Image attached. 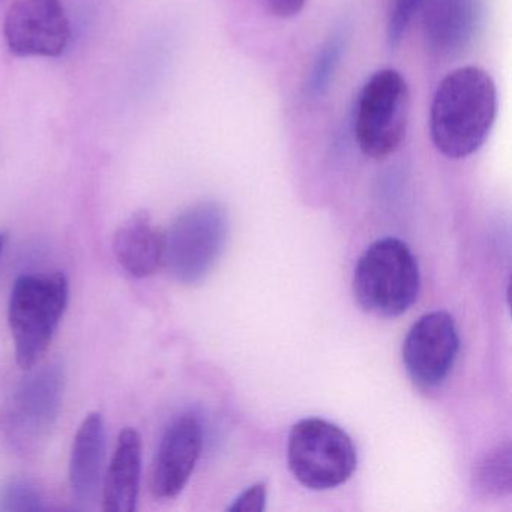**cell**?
Returning <instances> with one entry per match:
<instances>
[{
    "label": "cell",
    "mask_w": 512,
    "mask_h": 512,
    "mask_svg": "<svg viewBox=\"0 0 512 512\" xmlns=\"http://www.w3.org/2000/svg\"><path fill=\"white\" fill-rule=\"evenodd\" d=\"M43 490L31 479L14 478L0 482V511H46Z\"/></svg>",
    "instance_id": "cell-16"
},
{
    "label": "cell",
    "mask_w": 512,
    "mask_h": 512,
    "mask_svg": "<svg viewBox=\"0 0 512 512\" xmlns=\"http://www.w3.org/2000/svg\"><path fill=\"white\" fill-rule=\"evenodd\" d=\"M344 35L335 34L320 50L314 61L310 79H308V92L311 95H322L329 88L332 77L340 65L344 50Z\"/></svg>",
    "instance_id": "cell-17"
},
{
    "label": "cell",
    "mask_w": 512,
    "mask_h": 512,
    "mask_svg": "<svg viewBox=\"0 0 512 512\" xmlns=\"http://www.w3.org/2000/svg\"><path fill=\"white\" fill-rule=\"evenodd\" d=\"M497 115V89L487 71L461 67L434 92L430 136L437 151L451 160L475 154L490 136Z\"/></svg>",
    "instance_id": "cell-1"
},
{
    "label": "cell",
    "mask_w": 512,
    "mask_h": 512,
    "mask_svg": "<svg viewBox=\"0 0 512 512\" xmlns=\"http://www.w3.org/2000/svg\"><path fill=\"white\" fill-rule=\"evenodd\" d=\"M64 370L59 364L32 371L14 392L5 416V436L20 457L40 454L49 442L64 398Z\"/></svg>",
    "instance_id": "cell-7"
},
{
    "label": "cell",
    "mask_w": 512,
    "mask_h": 512,
    "mask_svg": "<svg viewBox=\"0 0 512 512\" xmlns=\"http://www.w3.org/2000/svg\"><path fill=\"white\" fill-rule=\"evenodd\" d=\"M142 455V437L139 431L134 428L122 430L104 478V511H136L142 478Z\"/></svg>",
    "instance_id": "cell-14"
},
{
    "label": "cell",
    "mask_w": 512,
    "mask_h": 512,
    "mask_svg": "<svg viewBox=\"0 0 512 512\" xmlns=\"http://www.w3.org/2000/svg\"><path fill=\"white\" fill-rule=\"evenodd\" d=\"M265 503L266 485L263 482H257L233 500L232 505L229 506V511L260 512L265 509Z\"/></svg>",
    "instance_id": "cell-19"
},
{
    "label": "cell",
    "mask_w": 512,
    "mask_h": 512,
    "mask_svg": "<svg viewBox=\"0 0 512 512\" xmlns=\"http://www.w3.org/2000/svg\"><path fill=\"white\" fill-rule=\"evenodd\" d=\"M70 301V283L62 272L17 278L8 305L17 364L31 370L49 349Z\"/></svg>",
    "instance_id": "cell-2"
},
{
    "label": "cell",
    "mask_w": 512,
    "mask_h": 512,
    "mask_svg": "<svg viewBox=\"0 0 512 512\" xmlns=\"http://www.w3.org/2000/svg\"><path fill=\"white\" fill-rule=\"evenodd\" d=\"M410 91L392 68L374 73L362 86L355 109V139L362 154L383 160L394 154L407 133Z\"/></svg>",
    "instance_id": "cell-5"
},
{
    "label": "cell",
    "mask_w": 512,
    "mask_h": 512,
    "mask_svg": "<svg viewBox=\"0 0 512 512\" xmlns=\"http://www.w3.org/2000/svg\"><path fill=\"white\" fill-rule=\"evenodd\" d=\"M5 244H7V233L0 232V254L4 251Z\"/></svg>",
    "instance_id": "cell-21"
},
{
    "label": "cell",
    "mask_w": 512,
    "mask_h": 512,
    "mask_svg": "<svg viewBox=\"0 0 512 512\" xmlns=\"http://www.w3.org/2000/svg\"><path fill=\"white\" fill-rule=\"evenodd\" d=\"M229 236V215L217 200H203L176 217L164 233V265L179 283H202L220 260Z\"/></svg>",
    "instance_id": "cell-4"
},
{
    "label": "cell",
    "mask_w": 512,
    "mask_h": 512,
    "mask_svg": "<svg viewBox=\"0 0 512 512\" xmlns=\"http://www.w3.org/2000/svg\"><path fill=\"white\" fill-rule=\"evenodd\" d=\"M424 2L425 0H391L388 28H386L389 46L395 47L400 44L410 22Z\"/></svg>",
    "instance_id": "cell-18"
},
{
    "label": "cell",
    "mask_w": 512,
    "mask_h": 512,
    "mask_svg": "<svg viewBox=\"0 0 512 512\" xmlns=\"http://www.w3.org/2000/svg\"><path fill=\"white\" fill-rule=\"evenodd\" d=\"M4 35L13 55L59 58L73 34L62 0H14L5 16Z\"/></svg>",
    "instance_id": "cell-8"
},
{
    "label": "cell",
    "mask_w": 512,
    "mask_h": 512,
    "mask_svg": "<svg viewBox=\"0 0 512 512\" xmlns=\"http://www.w3.org/2000/svg\"><path fill=\"white\" fill-rule=\"evenodd\" d=\"M460 350L454 319L445 311L425 314L413 323L403 344V362L419 389L439 388L451 373Z\"/></svg>",
    "instance_id": "cell-9"
},
{
    "label": "cell",
    "mask_w": 512,
    "mask_h": 512,
    "mask_svg": "<svg viewBox=\"0 0 512 512\" xmlns=\"http://www.w3.org/2000/svg\"><path fill=\"white\" fill-rule=\"evenodd\" d=\"M106 455V422L98 412L89 413L74 437L70 460V485L74 497L91 505L100 493Z\"/></svg>",
    "instance_id": "cell-13"
},
{
    "label": "cell",
    "mask_w": 512,
    "mask_h": 512,
    "mask_svg": "<svg viewBox=\"0 0 512 512\" xmlns=\"http://www.w3.org/2000/svg\"><path fill=\"white\" fill-rule=\"evenodd\" d=\"M482 0H430L424 16V38L434 56L451 58L475 37Z\"/></svg>",
    "instance_id": "cell-11"
},
{
    "label": "cell",
    "mask_w": 512,
    "mask_h": 512,
    "mask_svg": "<svg viewBox=\"0 0 512 512\" xmlns=\"http://www.w3.org/2000/svg\"><path fill=\"white\" fill-rule=\"evenodd\" d=\"M419 287L418 260L401 239H379L359 257L353 275V292L356 301L368 313L401 316L418 298Z\"/></svg>",
    "instance_id": "cell-3"
},
{
    "label": "cell",
    "mask_w": 512,
    "mask_h": 512,
    "mask_svg": "<svg viewBox=\"0 0 512 512\" xmlns=\"http://www.w3.org/2000/svg\"><path fill=\"white\" fill-rule=\"evenodd\" d=\"M290 472L304 487L331 490L344 484L358 464L355 445L346 431L325 419H302L287 443Z\"/></svg>",
    "instance_id": "cell-6"
},
{
    "label": "cell",
    "mask_w": 512,
    "mask_h": 512,
    "mask_svg": "<svg viewBox=\"0 0 512 512\" xmlns=\"http://www.w3.org/2000/svg\"><path fill=\"white\" fill-rule=\"evenodd\" d=\"M473 481L475 488L484 494L502 496L511 491V449L508 443L484 457L475 469Z\"/></svg>",
    "instance_id": "cell-15"
},
{
    "label": "cell",
    "mask_w": 512,
    "mask_h": 512,
    "mask_svg": "<svg viewBox=\"0 0 512 512\" xmlns=\"http://www.w3.org/2000/svg\"><path fill=\"white\" fill-rule=\"evenodd\" d=\"M203 448V428L193 413H184L167 427L154 463L149 488L155 499H175L190 481Z\"/></svg>",
    "instance_id": "cell-10"
},
{
    "label": "cell",
    "mask_w": 512,
    "mask_h": 512,
    "mask_svg": "<svg viewBox=\"0 0 512 512\" xmlns=\"http://www.w3.org/2000/svg\"><path fill=\"white\" fill-rule=\"evenodd\" d=\"M266 4L275 17L290 19L304 10L307 0H266Z\"/></svg>",
    "instance_id": "cell-20"
},
{
    "label": "cell",
    "mask_w": 512,
    "mask_h": 512,
    "mask_svg": "<svg viewBox=\"0 0 512 512\" xmlns=\"http://www.w3.org/2000/svg\"><path fill=\"white\" fill-rule=\"evenodd\" d=\"M166 238L148 212L131 215L121 224L113 239V251L119 265L137 278H146L164 265Z\"/></svg>",
    "instance_id": "cell-12"
}]
</instances>
